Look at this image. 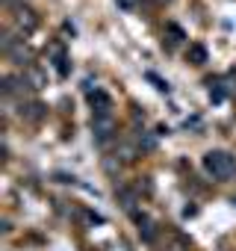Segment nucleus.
<instances>
[{"instance_id":"10","label":"nucleus","mask_w":236,"mask_h":251,"mask_svg":"<svg viewBox=\"0 0 236 251\" xmlns=\"http://www.w3.org/2000/svg\"><path fill=\"white\" fill-rule=\"evenodd\" d=\"M189 62H195V65H204V62H207L204 45H192V48H189Z\"/></svg>"},{"instance_id":"7","label":"nucleus","mask_w":236,"mask_h":251,"mask_svg":"<svg viewBox=\"0 0 236 251\" xmlns=\"http://www.w3.org/2000/svg\"><path fill=\"white\" fill-rule=\"evenodd\" d=\"M89 106L94 112H112V98L103 89H94V92H89Z\"/></svg>"},{"instance_id":"4","label":"nucleus","mask_w":236,"mask_h":251,"mask_svg":"<svg viewBox=\"0 0 236 251\" xmlns=\"http://www.w3.org/2000/svg\"><path fill=\"white\" fill-rule=\"evenodd\" d=\"M6 56H9L15 65H30V62H33V56H36V50H33L27 42H15V45L6 50Z\"/></svg>"},{"instance_id":"3","label":"nucleus","mask_w":236,"mask_h":251,"mask_svg":"<svg viewBox=\"0 0 236 251\" xmlns=\"http://www.w3.org/2000/svg\"><path fill=\"white\" fill-rule=\"evenodd\" d=\"M12 18H15V27H18L21 33H30V30L39 27V15H36L30 6H24V3L12 6Z\"/></svg>"},{"instance_id":"13","label":"nucleus","mask_w":236,"mask_h":251,"mask_svg":"<svg viewBox=\"0 0 236 251\" xmlns=\"http://www.w3.org/2000/svg\"><path fill=\"white\" fill-rule=\"evenodd\" d=\"M121 166H124V160L118 157V154H115V157H112V154H106V157H103V172H109V175H112L115 169H121Z\"/></svg>"},{"instance_id":"9","label":"nucleus","mask_w":236,"mask_h":251,"mask_svg":"<svg viewBox=\"0 0 236 251\" xmlns=\"http://www.w3.org/2000/svg\"><path fill=\"white\" fill-rule=\"evenodd\" d=\"M136 225H139V230H142V236L151 242L154 239V233H157V227H154V222L148 219V216H136Z\"/></svg>"},{"instance_id":"2","label":"nucleus","mask_w":236,"mask_h":251,"mask_svg":"<svg viewBox=\"0 0 236 251\" xmlns=\"http://www.w3.org/2000/svg\"><path fill=\"white\" fill-rule=\"evenodd\" d=\"M112 133H115V118H112V112H94V118H92V136L97 142H109Z\"/></svg>"},{"instance_id":"5","label":"nucleus","mask_w":236,"mask_h":251,"mask_svg":"<svg viewBox=\"0 0 236 251\" xmlns=\"http://www.w3.org/2000/svg\"><path fill=\"white\" fill-rule=\"evenodd\" d=\"M27 89H33V86L24 80V74H21V77H15V74L3 77V95H6V98H24Z\"/></svg>"},{"instance_id":"11","label":"nucleus","mask_w":236,"mask_h":251,"mask_svg":"<svg viewBox=\"0 0 236 251\" xmlns=\"http://www.w3.org/2000/svg\"><path fill=\"white\" fill-rule=\"evenodd\" d=\"M118 204H121L127 213H136V198H133V192H127V189L118 192Z\"/></svg>"},{"instance_id":"12","label":"nucleus","mask_w":236,"mask_h":251,"mask_svg":"<svg viewBox=\"0 0 236 251\" xmlns=\"http://www.w3.org/2000/svg\"><path fill=\"white\" fill-rule=\"evenodd\" d=\"M115 154H118V157H121L124 163H130V160L136 157V151H133V145H130V142H118V148H115Z\"/></svg>"},{"instance_id":"6","label":"nucleus","mask_w":236,"mask_h":251,"mask_svg":"<svg viewBox=\"0 0 236 251\" xmlns=\"http://www.w3.org/2000/svg\"><path fill=\"white\" fill-rule=\"evenodd\" d=\"M18 115L27 118V121H42V118L47 115V109H45V103H39V100H21V103H18Z\"/></svg>"},{"instance_id":"14","label":"nucleus","mask_w":236,"mask_h":251,"mask_svg":"<svg viewBox=\"0 0 236 251\" xmlns=\"http://www.w3.org/2000/svg\"><path fill=\"white\" fill-rule=\"evenodd\" d=\"M157 3H171V0H157Z\"/></svg>"},{"instance_id":"8","label":"nucleus","mask_w":236,"mask_h":251,"mask_svg":"<svg viewBox=\"0 0 236 251\" xmlns=\"http://www.w3.org/2000/svg\"><path fill=\"white\" fill-rule=\"evenodd\" d=\"M24 77H27V83H30L33 89H42V86L47 83V77L42 74V68H27V71H24Z\"/></svg>"},{"instance_id":"15","label":"nucleus","mask_w":236,"mask_h":251,"mask_svg":"<svg viewBox=\"0 0 236 251\" xmlns=\"http://www.w3.org/2000/svg\"><path fill=\"white\" fill-rule=\"evenodd\" d=\"M171 251H183V248H171Z\"/></svg>"},{"instance_id":"1","label":"nucleus","mask_w":236,"mask_h":251,"mask_svg":"<svg viewBox=\"0 0 236 251\" xmlns=\"http://www.w3.org/2000/svg\"><path fill=\"white\" fill-rule=\"evenodd\" d=\"M204 169H207V175L212 180H227V177H233L236 163H233V157L227 151H210L204 157Z\"/></svg>"}]
</instances>
